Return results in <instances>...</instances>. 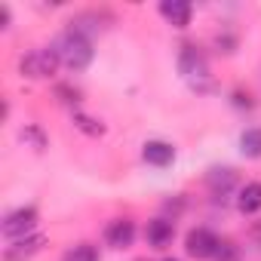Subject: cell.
<instances>
[{"label": "cell", "mask_w": 261, "mask_h": 261, "mask_svg": "<svg viewBox=\"0 0 261 261\" xmlns=\"http://www.w3.org/2000/svg\"><path fill=\"white\" fill-rule=\"evenodd\" d=\"M133 240H136V224L129 218H117L105 227V243L111 249H126V246H133Z\"/></svg>", "instance_id": "6"}, {"label": "cell", "mask_w": 261, "mask_h": 261, "mask_svg": "<svg viewBox=\"0 0 261 261\" xmlns=\"http://www.w3.org/2000/svg\"><path fill=\"white\" fill-rule=\"evenodd\" d=\"M237 206H240V212H246V215L258 212V209H261V185H258V181L246 185V188L240 191V200H237Z\"/></svg>", "instance_id": "10"}, {"label": "cell", "mask_w": 261, "mask_h": 261, "mask_svg": "<svg viewBox=\"0 0 261 261\" xmlns=\"http://www.w3.org/2000/svg\"><path fill=\"white\" fill-rule=\"evenodd\" d=\"M178 71L188 77V80H200L209 74V65H206V56L197 49V46H181V56H178Z\"/></svg>", "instance_id": "5"}, {"label": "cell", "mask_w": 261, "mask_h": 261, "mask_svg": "<svg viewBox=\"0 0 261 261\" xmlns=\"http://www.w3.org/2000/svg\"><path fill=\"white\" fill-rule=\"evenodd\" d=\"M172 233H175V227H172V221H166V218H154V221H148V230H145L148 246H154V249L169 246V243H172Z\"/></svg>", "instance_id": "7"}, {"label": "cell", "mask_w": 261, "mask_h": 261, "mask_svg": "<svg viewBox=\"0 0 261 261\" xmlns=\"http://www.w3.org/2000/svg\"><path fill=\"white\" fill-rule=\"evenodd\" d=\"M34 227H37V209H34V206H22V209L10 212V215L4 218V237H10V240L31 237Z\"/></svg>", "instance_id": "3"}, {"label": "cell", "mask_w": 261, "mask_h": 261, "mask_svg": "<svg viewBox=\"0 0 261 261\" xmlns=\"http://www.w3.org/2000/svg\"><path fill=\"white\" fill-rule=\"evenodd\" d=\"M46 240L40 237V233H31V237H22V240H16V246L10 249V258H16V255H31V252H37L40 246H43Z\"/></svg>", "instance_id": "12"}, {"label": "cell", "mask_w": 261, "mask_h": 261, "mask_svg": "<svg viewBox=\"0 0 261 261\" xmlns=\"http://www.w3.org/2000/svg\"><path fill=\"white\" fill-rule=\"evenodd\" d=\"M142 157H145V163H151V166H169V163L175 160V148H172L169 142H148L145 151H142Z\"/></svg>", "instance_id": "8"}, {"label": "cell", "mask_w": 261, "mask_h": 261, "mask_svg": "<svg viewBox=\"0 0 261 261\" xmlns=\"http://www.w3.org/2000/svg\"><path fill=\"white\" fill-rule=\"evenodd\" d=\"M56 53H59V59H62L71 71H83V68L92 62V43H89L86 34H77V31H68V34L59 40Z\"/></svg>", "instance_id": "1"}, {"label": "cell", "mask_w": 261, "mask_h": 261, "mask_svg": "<svg viewBox=\"0 0 261 261\" xmlns=\"http://www.w3.org/2000/svg\"><path fill=\"white\" fill-rule=\"evenodd\" d=\"M209 185L224 194V191L233 185V172H230V169H212V172H209Z\"/></svg>", "instance_id": "15"}, {"label": "cell", "mask_w": 261, "mask_h": 261, "mask_svg": "<svg viewBox=\"0 0 261 261\" xmlns=\"http://www.w3.org/2000/svg\"><path fill=\"white\" fill-rule=\"evenodd\" d=\"M74 126L80 129V133H86V136H101V133H105V126H101L98 120L86 117V114H74Z\"/></svg>", "instance_id": "14"}, {"label": "cell", "mask_w": 261, "mask_h": 261, "mask_svg": "<svg viewBox=\"0 0 261 261\" xmlns=\"http://www.w3.org/2000/svg\"><path fill=\"white\" fill-rule=\"evenodd\" d=\"M240 151L243 157H261V129H246V133L240 136Z\"/></svg>", "instance_id": "11"}, {"label": "cell", "mask_w": 261, "mask_h": 261, "mask_svg": "<svg viewBox=\"0 0 261 261\" xmlns=\"http://www.w3.org/2000/svg\"><path fill=\"white\" fill-rule=\"evenodd\" d=\"M59 62H62V59H59L56 49H34V53H28V56L22 59L19 71H22V77L43 80V77H53V74H56Z\"/></svg>", "instance_id": "2"}, {"label": "cell", "mask_w": 261, "mask_h": 261, "mask_svg": "<svg viewBox=\"0 0 261 261\" xmlns=\"http://www.w3.org/2000/svg\"><path fill=\"white\" fill-rule=\"evenodd\" d=\"M22 139H31L37 148H43V136L37 133V129H25V133H22Z\"/></svg>", "instance_id": "16"}, {"label": "cell", "mask_w": 261, "mask_h": 261, "mask_svg": "<svg viewBox=\"0 0 261 261\" xmlns=\"http://www.w3.org/2000/svg\"><path fill=\"white\" fill-rule=\"evenodd\" d=\"M160 13L166 16L169 25L175 28H185L191 22V4H185V0H163L160 4Z\"/></svg>", "instance_id": "9"}, {"label": "cell", "mask_w": 261, "mask_h": 261, "mask_svg": "<svg viewBox=\"0 0 261 261\" xmlns=\"http://www.w3.org/2000/svg\"><path fill=\"white\" fill-rule=\"evenodd\" d=\"M0 22H4V28L10 25V7H0Z\"/></svg>", "instance_id": "17"}, {"label": "cell", "mask_w": 261, "mask_h": 261, "mask_svg": "<svg viewBox=\"0 0 261 261\" xmlns=\"http://www.w3.org/2000/svg\"><path fill=\"white\" fill-rule=\"evenodd\" d=\"M62 261H98V252H95L89 243H80V246L68 249V252L62 255Z\"/></svg>", "instance_id": "13"}, {"label": "cell", "mask_w": 261, "mask_h": 261, "mask_svg": "<svg viewBox=\"0 0 261 261\" xmlns=\"http://www.w3.org/2000/svg\"><path fill=\"white\" fill-rule=\"evenodd\" d=\"M218 240H215V233H209L206 227H194L191 233H188V240H185V249H188V255L191 258H215V252H218Z\"/></svg>", "instance_id": "4"}]
</instances>
